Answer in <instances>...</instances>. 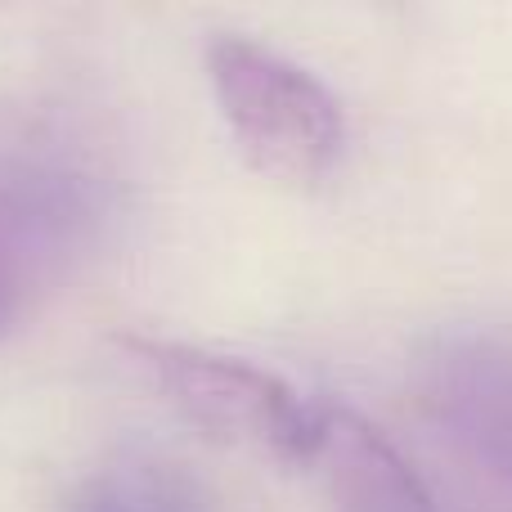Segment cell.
<instances>
[{"instance_id":"obj_5","label":"cell","mask_w":512,"mask_h":512,"mask_svg":"<svg viewBox=\"0 0 512 512\" xmlns=\"http://www.w3.org/2000/svg\"><path fill=\"white\" fill-rule=\"evenodd\" d=\"M315 463L328 468L342 512H436L418 477L400 463V454L346 409H328L324 450Z\"/></svg>"},{"instance_id":"obj_3","label":"cell","mask_w":512,"mask_h":512,"mask_svg":"<svg viewBox=\"0 0 512 512\" xmlns=\"http://www.w3.org/2000/svg\"><path fill=\"white\" fill-rule=\"evenodd\" d=\"M99 225V189L81 171L0 158V333L59 279Z\"/></svg>"},{"instance_id":"obj_1","label":"cell","mask_w":512,"mask_h":512,"mask_svg":"<svg viewBox=\"0 0 512 512\" xmlns=\"http://www.w3.org/2000/svg\"><path fill=\"white\" fill-rule=\"evenodd\" d=\"M207 77L243 158L274 185L306 189L342 153V108L319 77L248 36L207 45Z\"/></svg>"},{"instance_id":"obj_6","label":"cell","mask_w":512,"mask_h":512,"mask_svg":"<svg viewBox=\"0 0 512 512\" xmlns=\"http://www.w3.org/2000/svg\"><path fill=\"white\" fill-rule=\"evenodd\" d=\"M68 512H212V504L185 472L135 459L95 472Z\"/></svg>"},{"instance_id":"obj_4","label":"cell","mask_w":512,"mask_h":512,"mask_svg":"<svg viewBox=\"0 0 512 512\" xmlns=\"http://www.w3.org/2000/svg\"><path fill=\"white\" fill-rule=\"evenodd\" d=\"M423 405L512 486V333H463L423 364Z\"/></svg>"},{"instance_id":"obj_2","label":"cell","mask_w":512,"mask_h":512,"mask_svg":"<svg viewBox=\"0 0 512 512\" xmlns=\"http://www.w3.org/2000/svg\"><path fill=\"white\" fill-rule=\"evenodd\" d=\"M122 346L135 369L216 441L252 445L283 463H315L324 450L333 405L297 396L274 373L198 346L153 342V337H126Z\"/></svg>"}]
</instances>
